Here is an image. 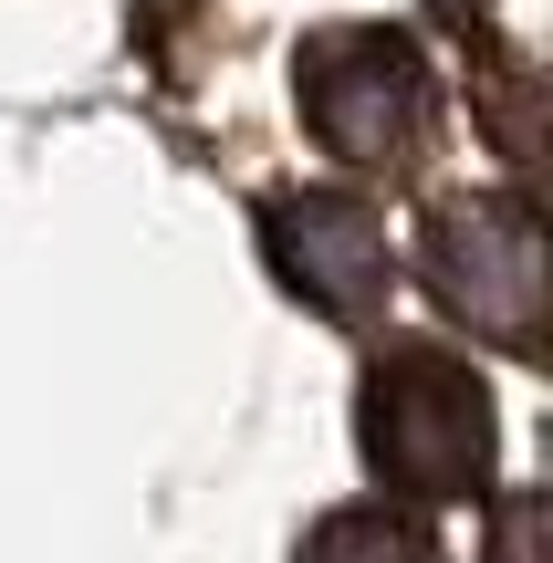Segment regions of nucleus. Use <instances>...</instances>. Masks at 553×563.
I'll return each mask as SVG.
<instances>
[{
    "instance_id": "39448f33",
    "label": "nucleus",
    "mask_w": 553,
    "mask_h": 563,
    "mask_svg": "<svg viewBox=\"0 0 553 563\" xmlns=\"http://www.w3.org/2000/svg\"><path fill=\"white\" fill-rule=\"evenodd\" d=\"M480 136H491L501 167H522L533 188H553V63L480 53Z\"/></svg>"
},
{
    "instance_id": "20e7f679",
    "label": "nucleus",
    "mask_w": 553,
    "mask_h": 563,
    "mask_svg": "<svg viewBox=\"0 0 553 563\" xmlns=\"http://www.w3.org/2000/svg\"><path fill=\"white\" fill-rule=\"evenodd\" d=\"M262 251L324 323H376L387 313V282H397L387 220H376L366 199H345V188H292V199H272L262 209Z\"/></svg>"
},
{
    "instance_id": "7ed1b4c3",
    "label": "nucleus",
    "mask_w": 553,
    "mask_h": 563,
    "mask_svg": "<svg viewBox=\"0 0 553 563\" xmlns=\"http://www.w3.org/2000/svg\"><path fill=\"white\" fill-rule=\"evenodd\" d=\"M418 272L450 323L512 355H553V230L522 199H439L418 230Z\"/></svg>"
},
{
    "instance_id": "0eeeda50",
    "label": "nucleus",
    "mask_w": 553,
    "mask_h": 563,
    "mask_svg": "<svg viewBox=\"0 0 553 563\" xmlns=\"http://www.w3.org/2000/svg\"><path fill=\"white\" fill-rule=\"evenodd\" d=\"M491 563H553V490H522L491 511Z\"/></svg>"
},
{
    "instance_id": "423d86ee",
    "label": "nucleus",
    "mask_w": 553,
    "mask_h": 563,
    "mask_svg": "<svg viewBox=\"0 0 553 563\" xmlns=\"http://www.w3.org/2000/svg\"><path fill=\"white\" fill-rule=\"evenodd\" d=\"M303 563H429V543H418V522H397V511H334V522H313Z\"/></svg>"
},
{
    "instance_id": "6e6552de",
    "label": "nucleus",
    "mask_w": 553,
    "mask_h": 563,
    "mask_svg": "<svg viewBox=\"0 0 553 563\" xmlns=\"http://www.w3.org/2000/svg\"><path fill=\"white\" fill-rule=\"evenodd\" d=\"M429 11H439V21H450V32H471V21H480V11H491V0H429Z\"/></svg>"
},
{
    "instance_id": "f257e3e1",
    "label": "nucleus",
    "mask_w": 553,
    "mask_h": 563,
    "mask_svg": "<svg viewBox=\"0 0 553 563\" xmlns=\"http://www.w3.org/2000/svg\"><path fill=\"white\" fill-rule=\"evenodd\" d=\"M292 95H303V125L324 157L376 167V178H408L439 146V84L429 53L387 21H345V32H313L292 53Z\"/></svg>"
},
{
    "instance_id": "f03ea898",
    "label": "nucleus",
    "mask_w": 553,
    "mask_h": 563,
    "mask_svg": "<svg viewBox=\"0 0 553 563\" xmlns=\"http://www.w3.org/2000/svg\"><path fill=\"white\" fill-rule=\"evenodd\" d=\"M491 386L450 344H387L366 365V460L397 501H471L491 481Z\"/></svg>"
}]
</instances>
